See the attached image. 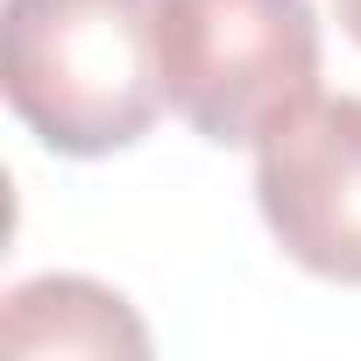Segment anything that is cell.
Listing matches in <instances>:
<instances>
[{
	"instance_id": "1",
	"label": "cell",
	"mask_w": 361,
	"mask_h": 361,
	"mask_svg": "<svg viewBox=\"0 0 361 361\" xmlns=\"http://www.w3.org/2000/svg\"><path fill=\"white\" fill-rule=\"evenodd\" d=\"M163 0H8L0 8V85L22 128L57 156L135 149L163 99L156 64Z\"/></svg>"
},
{
	"instance_id": "2",
	"label": "cell",
	"mask_w": 361,
	"mask_h": 361,
	"mask_svg": "<svg viewBox=\"0 0 361 361\" xmlns=\"http://www.w3.org/2000/svg\"><path fill=\"white\" fill-rule=\"evenodd\" d=\"M156 64L170 114L241 149L319 92V15L312 0H163Z\"/></svg>"
},
{
	"instance_id": "3",
	"label": "cell",
	"mask_w": 361,
	"mask_h": 361,
	"mask_svg": "<svg viewBox=\"0 0 361 361\" xmlns=\"http://www.w3.org/2000/svg\"><path fill=\"white\" fill-rule=\"evenodd\" d=\"M255 199L298 269L361 283V99L290 106L255 142Z\"/></svg>"
},
{
	"instance_id": "4",
	"label": "cell",
	"mask_w": 361,
	"mask_h": 361,
	"mask_svg": "<svg viewBox=\"0 0 361 361\" xmlns=\"http://www.w3.org/2000/svg\"><path fill=\"white\" fill-rule=\"evenodd\" d=\"M0 347L22 361L29 354H149V333L121 290L92 276H36L8 290Z\"/></svg>"
},
{
	"instance_id": "5",
	"label": "cell",
	"mask_w": 361,
	"mask_h": 361,
	"mask_svg": "<svg viewBox=\"0 0 361 361\" xmlns=\"http://www.w3.org/2000/svg\"><path fill=\"white\" fill-rule=\"evenodd\" d=\"M333 8H340V29L361 43V0H333Z\"/></svg>"
}]
</instances>
